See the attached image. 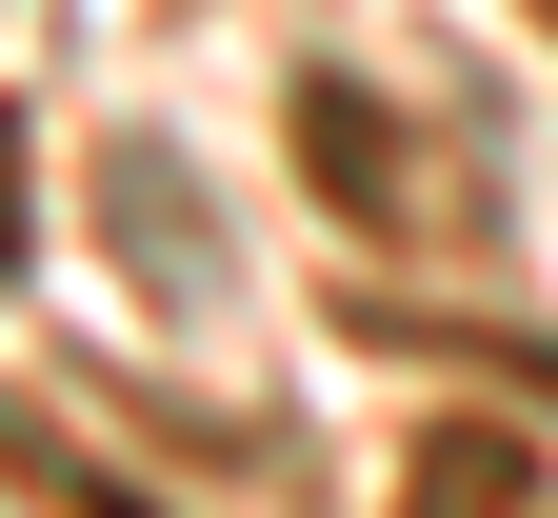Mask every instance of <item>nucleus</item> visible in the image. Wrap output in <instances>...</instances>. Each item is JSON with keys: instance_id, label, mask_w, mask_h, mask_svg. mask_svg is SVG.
<instances>
[{"instance_id": "1", "label": "nucleus", "mask_w": 558, "mask_h": 518, "mask_svg": "<svg viewBox=\"0 0 558 518\" xmlns=\"http://www.w3.org/2000/svg\"><path fill=\"white\" fill-rule=\"evenodd\" d=\"M100 200H120V240L160 300H220V240H199V180H180V140H100Z\"/></svg>"}, {"instance_id": "3", "label": "nucleus", "mask_w": 558, "mask_h": 518, "mask_svg": "<svg viewBox=\"0 0 558 518\" xmlns=\"http://www.w3.org/2000/svg\"><path fill=\"white\" fill-rule=\"evenodd\" d=\"M519 498H538V438H499V419H439L399 479V518H519Z\"/></svg>"}, {"instance_id": "5", "label": "nucleus", "mask_w": 558, "mask_h": 518, "mask_svg": "<svg viewBox=\"0 0 558 518\" xmlns=\"http://www.w3.org/2000/svg\"><path fill=\"white\" fill-rule=\"evenodd\" d=\"M538 21H558V0H538Z\"/></svg>"}, {"instance_id": "4", "label": "nucleus", "mask_w": 558, "mask_h": 518, "mask_svg": "<svg viewBox=\"0 0 558 518\" xmlns=\"http://www.w3.org/2000/svg\"><path fill=\"white\" fill-rule=\"evenodd\" d=\"M21 200H40V120L0 100V279H21Z\"/></svg>"}, {"instance_id": "2", "label": "nucleus", "mask_w": 558, "mask_h": 518, "mask_svg": "<svg viewBox=\"0 0 558 518\" xmlns=\"http://www.w3.org/2000/svg\"><path fill=\"white\" fill-rule=\"evenodd\" d=\"M300 160H319V200H339V219H418V140H379V100H360V81H300Z\"/></svg>"}]
</instances>
